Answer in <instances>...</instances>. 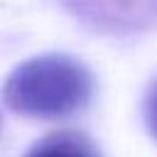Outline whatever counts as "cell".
<instances>
[{
	"label": "cell",
	"mask_w": 157,
	"mask_h": 157,
	"mask_svg": "<svg viewBox=\"0 0 157 157\" xmlns=\"http://www.w3.org/2000/svg\"><path fill=\"white\" fill-rule=\"evenodd\" d=\"M66 5L103 29H140L157 22V0H66Z\"/></svg>",
	"instance_id": "cell-2"
},
{
	"label": "cell",
	"mask_w": 157,
	"mask_h": 157,
	"mask_svg": "<svg viewBox=\"0 0 157 157\" xmlns=\"http://www.w3.org/2000/svg\"><path fill=\"white\" fill-rule=\"evenodd\" d=\"M142 115H145L147 132H150V135H152V140L157 142V78L150 83V88H147V93H145Z\"/></svg>",
	"instance_id": "cell-4"
},
{
	"label": "cell",
	"mask_w": 157,
	"mask_h": 157,
	"mask_svg": "<svg viewBox=\"0 0 157 157\" xmlns=\"http://www.w3.org/2000/svg\"><path fill=\"white\" fill-rule=\"evenodd\" d=\"M22 157H103L93 140L78 130H54L39 137Z\"/></svg>",
	"instance_id": "cell-3"
},
{
	"label": "cell",
	"mask_w": 157,
	"mask_h": 157,
	"mask_svg": "<svg viewBox=\"0 0 157 157\" xmlns=\"http://www.w3.org/2000/svg\"><path fill=\"white\" fill-rule=\"evenodd\" d=\"M93 76L69 54H39L10 71L2 83L5 105L25 118L56 120L88 105Z\"/></svg>",
	"instance_id": "cell-1"
}]
</instances>
